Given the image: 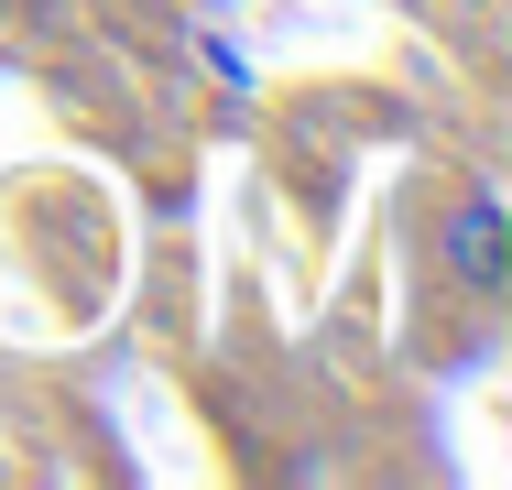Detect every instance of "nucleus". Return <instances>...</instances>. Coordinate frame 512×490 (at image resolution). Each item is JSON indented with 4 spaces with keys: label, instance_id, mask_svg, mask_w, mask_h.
<instances>
[{
    "label": "nucleus",
    "instance_id": "1",
    "mask_svg": "<svg viewBox=\"0 0 512 490\" xmlns=\"http://www.w3.org/2000/svg\"><path fill=\"white\" fill-rule=\"evenodd\" d=\"M447 273H458L469 294H502L512 284V218H502L491 186H469L458 207H447Z\"/></svg>",
    "mask_w": 512,
    "mask_h": 490
}]
</instances>
